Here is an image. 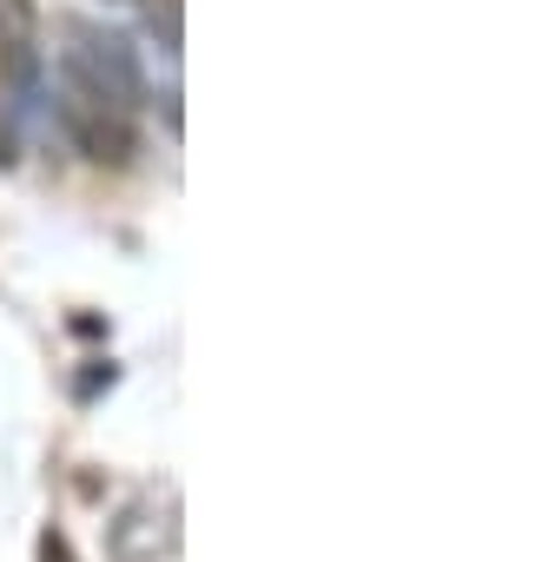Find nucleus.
I'll use <instances>...</instances> for the list:
<instances>
[{
	"instance_id": "0eeeda50",
	"label": "nucleus",
	"mask_w": 542,
	"mask_h": 562,
	"mask_svg": "<svg viewBox=\"0 0 542 562\" xmlns=\"http://www.w3.org/2000/svg\"><path fill=\"white\" fill-rule=\"evenodd\" d=\"M100 384H113V364H93V371H87V378H80V397H93V391H100Z\"/></svg>"
},
{
	"instance_id": "39448f33",
	"label": "nucleus",
	"mask_w": 542,
	"mask_h": 562,
	"mask_svg": "<svg viewBox=\"0 0 542 562\" xmlns=\"http://www.w3.org/2000/svg\"><path fill=\"white\" fill-rule=\"evenodd\" d=\"M21 159V133H14V106H8V93H0V172H8Z\"/></svg>"
},
{
	"instance_id": "423d86ee",
	"label": "nucleus",
	"mask_w": 542,
	"mask_h": 562,
	"mask_svg": "<svg viewBox=\"0 0 542 562\" xmlns=\"http://www.w3.org/2000/svg\"><path fill=\"white\" fill-rule=\"evenodd\" d=\"M41 562H74V542H67L60 529H47V536H41Z\"/></svg>"
},
{
	"instance_id": "20e7f679",
	"label": "nucleus",
	"mask_w": 542,
	"mask_h": 562,
	"mask_svg": "<svg viewBox=\"0 0 542 562\" xmlns=\"http://www.w3.org/2000/svg\"><path fill=\"white\" fill-rule=\"evenodd\" d=\"M139 14H146V34L159 41V54H179V41H185V0H139Z\"/></svg>"
},
{
	"instance_id": "f257e3e1",
	"label": "nucleus",
	"mask_w": 542,
	"mask_h": 562,
	"mask_svg": "<svg viewBox=\"0 0 542 562\" xmlns=\"http://www.w3.org/2000/svg\"><path fill=\"white\" fill-rule=\"evenodd\" d=\"M60 41H67V47H60L54 74H67V80H80V87H93V93H100V100H113L120 113H139V106L153 100V93H146V67H139L133 34L67 14V21H60Z\"/></svg>"
},
{
	"instance_id": "6e6552de",
	"label": "nucleus",
	"mask_w": 542,
	"mask_h": 562,
	"mask_svg": "<svg viewBox=\"0 0 542 562\" xmlns=\"http://www.w3.org/2000/svg\"><path fill=\"white\" fill-rule=\"evenodd\" d=\"M106 8H120V0H106Z\"/></svg>"
},
{
	"instance_id": "7ed1b4c3",
	"label": "nucleus",
	"mask_w": 542,
	"mask_h": 562,
	"mask_svg": "<svg viewBox=\"0 0 542 562\" xmlns=\"http://www.w3.org/2000/svg\"><path fill=\"white\" fill-rule=\"evenodd\" d=\"M0 93H34L41 87V0H0Z\"/></svg>"
},
{
	"instance_id": "f03ea898",
	"label": "nucleus",
	"mask_w": 542,
	"mask_h": 562,
	"mask_svg": "<svg viewBox=\"0 0 542 562\" xmlns=\"http://www.w3.org/2000/svg\"><path fill=\"white\" fill-rule=\"evenodd\" d=\"M54 113H60V133L74 139V153H80V159L113 166V172H126V166L139 159V120H133V113H120L113 100H100L93 87H80V80L54 74Z\"/></svg>"
}]
</instances>
